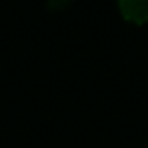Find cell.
Instances as JSON below:
<instances>
[{
  "label": "cell",
  "instance_id": "cell-1",
  "mask_svg": "<svg viewBox=\"0 0 148 148\" xmlns=\"http://www.w3.org/2000/svg\"><path fill=\"white\" fill-rule=\"evenodd\" d=\"M119 7L122 16L132 23L148 21V0H119Z\"/></svg>",
  "mask_w": 148,
  "mask_h": 148
}]
</instances>
